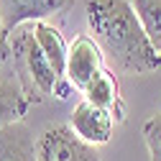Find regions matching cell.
Wrapping results in <instances>:
<instances>
[{"label": "cell", "mask_w": 161, "mask_h": 161, "mask_svg": "<svg viewBox=\"0 0 161 161\" xmlns=\"http://www.w3.org/2000/svg\"><path fill=\"white\" fill-rule=\"evenodd\" d=\"M87 21L97 46L125 74H148L161 56L148 41L130 0H87Z\"/></svg>", "instance_id": "cell-1"}, {"label": "cell", "mask_w": 161, "mask_h": 161, "mask_svg": "<svg viewBox=\"0 0 161 161\" xmlns=\"http://www.w3.org/2000/svg\"><path fill=\"white\" fill-rule=\"evenodd\" d=\"M10 51L15 59V77L21 79V85L28 95L31 103H38V95H51L56 85V69L41 51V46L36 44L33 36V23L28 26H18L10 33Z\"/></svg>", "instance_id": "cell-2"}, {"label": "cell", "mask_w": 161, "mask_h": 161, "mask_svg": "<svg viewBox=\"0 0 161 161\" xmlns=\"http://www.w3.org/2000/svg\"><path fill=\"white\" fill-rule=\"evenodd\" d=\"M38 161H100V156L72 125H49L38 136Z\"/></svg>", "instance_id": "cell-3"}, {"label": "cell", "mask_w": 161, "mask_h": 161, "mask_svg": "<svg viewBox=\"0 0 161 161\" xmlns=\"http://www.w3.org/2000/svg\"><path fill=\"white\" fill-rule=\"evenodd\" d=\"M103 49L97 46V41L92 36H77L72 46H69V54H67V69H64V77L79 90H85L90 85V79L105 69L103 67Z\"/></svg>", "instance_id": "cell-4"}, {"label": "cell", "mask_w": 161, "mask_h": 161, "mask_svg": "<svg viewBox=\"0 0 161 161\" xmlns=\"http://www.w3.org/2000/svg\"><path fill=\"white\" fill-rule=\"evenodd\" d=\"M74 0H0V15L5 28L13 33L18 26L38 23L46 15L67 10Z\"/></svg>", "instance_id": "cell-5"}, {"label": "cell", "mask_w": 161, "mask_h": 161, "mask_svg": "<svg viewBox=\"0 0 161 161\" xmlns=\"http://www.w3.org/2000/svg\"><path fill=\"white\" fill-rule=\"evenodd\" d=\"M113 113L82 100L72 113V130L90 146H105L113 138Z\"/></svg>", "instance_id": "cell-6"}, {"label": "cell", "mask_w": 161, "mask_h": 161, "mask_svg": "<svg viewBox=\"0 0 161 161\" xmlns=\"http://www.w3.org/2000/svg\"><path fill=\"white\" fill-rule=\"evenodd\" d=\"M0 161H38V138L23 120L0 128Z\"/></svg>", "instance_id": "cell-7"}, {"label": "cell", "mask_w": 161, "mask_h": 161, "mask_svg": "<svg viewBox=\"0 0 161 161\" xmlns=\"http://www.w3.org/2000/svg\"><path fill=\"white\" fill-rule=\"evenodd\" d=\"M28 108H31V100L21 85V79L15 77V72L0 74V128L21 123Z\"/></svg>", "instance_id": "cell-8"}, {"label": "cell", "mask_w": 161, "mask_h": 161, "mask_svg": "<svg viewBox=\"0 0 161 161\" xmlns=\"http://www.w3.org/2000/svg\"><path fill=\"white\" fill-rule=\"evenodd\" d=\"M85 100L97 108H103L108 113H113V118L118 115V120L123 118V108H120V87H118V79L113 77L110 69H100L90 85L85 87Z\"/></svg>", "instance_id": "cell-9"}, {"label": "cell", "mask_w": 161, "mask_h": 161, "mask_svg": "<svg viewBox=\"0 0 161 161\" xmlns=\"http://www.w3.org/2000/svg\"><path fill=\"white\" fill-rule=\"evenodd\" d=\"M33 36H36V44L41 46V51L46 54V59L51 62V67L56 69V74L64 77L69 46L64 44L59 28H54V26H49V23H44V21H38V23H33Z\"/></svg>", "instance_id": "cell-10"}, {"label": "cell", "mask_w": 161, "mask_h": 161, "mask_svg": "<svg viewBox=\"0 0 161 161\" xmlns=\"http://www.w3.org/2000/svg\"><path fill=\"white\" fill-rule=\"evenodd\" d=\"M148 41L161 56V0H130Z\"/></svg>", "instance_id": "cell-11"}, {"label": "cell", "mask_w": 161, "mask_h": 161, "mask_svg": "<svg viewBox=\"0 0 161 161\" xmlns=\"http://www.w3.org/2000/svg\"><path fill=\"white\" fill-rule=\"evenodd\" d=\"M143 141H146V148H148L151 161H161V113H156L153 118L146 120Z\"/></svg>", "instance_id": "cell-12"}, {"label": "cell", "mask_w": 161, "mask_h": 161, "mask_svg": "<svg viewBox=\"0 0 161 161\" xmlns=\"http://www.w3.org/2000/svg\"><path fill=\"white\" fill-rule=\"evenodd\" d=\"M10 56H13V51H10V31L5 28L3 15H0V64H5Z\"/></svg>", "instance_id": "cell-13"}, {"label": "cell", "mask_w": 161, "mask_h": 161, "mask_svg": "<svg viewBox=\"0 0 161 161\" xmlns=\"http://www.w3.org/2000/svg\"><path fill=\"white\" fill-rule=\"evenodd\" d=\"M72 87H74V85L69 82L67 77H59V79H56V85H54V92H51V95H56L59 100H67V97H69V92H72Z\"/></svg>", "instance_id": "cell-14"}]
</instances>
